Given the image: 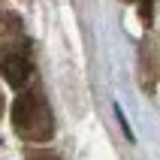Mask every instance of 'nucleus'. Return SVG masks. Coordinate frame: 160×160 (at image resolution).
Masks as SVG:
<instances>
[{"label": "nucleus", "instance_id": "2", "mask_svg": "<svg viewBox=\"0 0 160 160\" xmlns=\"http://www.w3.org/2000/svg\"><path fill=\"white\" fill-rule=\"evenodd\" d=\"M0 72H3V79H6L12 88H21V85L27 82V76H30V67H27V61L21 58V54L3 52L0 54Z\"/></svg>", "mask_w": 160, "mask_h": 160}, {"label": "nucleus", "instance_id": "1", "mask_svg": "<svg viewBox=\"0 0 160 160\" xmlns=\"http://www.w3.org/2000/svg\"><path fill=\"white\" fill-rule=\"evenodd\" d=\"M12 127L18 130V136L24 139H36L45 142L54 133V121H52V109L39 94L27 91L12 103Z\"/></svg>", "mask_w": 160, "mask_h": 160}, {"label": "nucleus", "instance_id": "3", "mask_svg": "<svg viewBox=\"0 0 160 160\" xmlns=\"http://www.w3.org/2000/svg\"><path fill=\"white\" fill-rule=\"evenodd\" d=\"M27 160H61V157L52 154V151H30V154H27Z\"/></svg>", "mask_w": 160, "mask_h": 160}]
</instances>
